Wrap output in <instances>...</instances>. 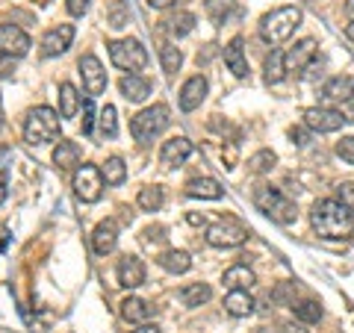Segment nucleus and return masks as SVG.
I'll return each instance as SVG.
<instances>
[{
  "label": "nucleus",
  "mask_w": 354,
  "mask_h": 333,
  "mask_svg": "<svg viewBox=\"0 0 354 333\" xmlns=\"http://www.w3.org/2000/svg\"><path fill=\"white\" fill-rule=\"evenodd\" d=\"M310 225H313L319 239H346L354 233V213L342 207L337 198H322L310 209Z\"/></svg>",
  "instance_id": "f257e3e1"
},
{
  "label": "nucleus",
  "mask_w": 354,
  "mask_h": 333,
  "mask_svg": "<svg viewBox=\"0 0 354 333\" xmlns=\"http://www.w3.org/2000/svg\"><path fill=\"white\" fill-rule=\"evenodd\" d=\"M254 207H257L266 218L278 221V225H292V221L298 218L295 201H290V198H286L281 189L266 186V183L254 189Z\"/></svg>",
  "instance_id": "f03ea898"
},
{
  "label": "nucleus",
  "mask_w": 354,
  "mask_h": 333,
  "mask_svg": "<svg viewBox=\"0 0 354 333\" xmlns=\"http://www.w3.org/2000/svg\"><path fill=\"white\" fill-rule=\"evenodd\" d=\"M301 9L298 6H278L260 21V39L269 44H281L301 27Z\"/></svg>",
  "instance_id": "7ed1b4c3"
},
{
  "label": "nucleus",
  "mask_w": 354,
  "mask_h": 333,
  "mask_svg": "<svg viewBox=\"0 0 354 333\" xmlns=\"http://www.w3.org/2000/svg\"><path fill=\"white\" fill-rule=\"evenodd\" d=\"M59 136V113L50 106H36L27 113L24 121V142L27 145H48Z\"/></svg>",
  "instance_id": "20e7f679"
},
{
  "label": "nucleus",
  "mask_w": 354,
  "mask_h": 333,
  "mask_svg": "<svg viewBox=\"0 0 354 333\" xmlns=\"http://www.w3.org/2000/svg\"><path fill=\"white\" fill-rule=\"evenodd\" d=\"M169 106L165 104H153L148 109H142V113L133 115L130 121V133H133V139L139 142V145H151L153 139L160 136V133L169 127Z\"/></svg>",
  "instance_id": "39448f33"
},
{
  "label": "nucleus",
  "mask_w": 354,
  "mask_h": 333,
  "mask_svg": "<svg viewBox=\"0 0 354 333\" xmlns=\"http://www.w3.org/2000/svg\"><path fill=\"white\" fill-rule=\"evenodd\" d=\"M106 48H109L113 65L121 71H127V74H136L148 65V50L142 48L139 39H115V41H109Z\"/></svg>",
  "instance_id": "423d86ee"
},
{
  "label": "nucleus",
  "mask_w": 354,
  "mask_h": 333,
  "mask_svg": "<svg viewBox=\"0 0 354 333\" xmlns=\"http://www.w3.org/2000/svg\"><path fill=\"white\" fill-rule=\"evenodd\" d=\"M74 195L80 198L83 204H97L101 201V195H104V186H106V180H104V171L97 169V165H88V162H83L80 169L74 171Z\"/></svg>",
  "instance_id": "0eeeda50"
},
{
  "label": "nucleus",
  "mask_w": 354,
  "mask_h": 333,
  "mask_svg": "<svg viewBox=\"0 0 354 333\" xmlns=\"http://www.w3.org/2000/svg\"><path fill=\"white\" fill-rule=\"evenodd\" d=\"M204 239H207V245H213V248H239L242 242L248 239V230L234 218H218L207 227Z\"/></svg>",
  "instance_id": "6e6552de"
},
{
  "label": "nucleus",
  "mask_w": 354,
  "mask_h": 333,
  "mask_svg": "<svg viewBox=\"0 0 354 333\" xmlns=\"http://www.w3.org/2000/svg\"><path fill=\"white\" fill-rule=\"evenodd\" d=\"M346 115L334 106H310L304 113V127L310 133H337L346 127Z\"/></svg>",
  "instance_id": "1a4fd4ad"
},
{
  "label": "nucleus",
  "mask_w": 354,
  "mask_h": 333,
  "mask_svg": "<svg viewBox=\"0 0 354 333\" xmlns=\"http://www.w3.org/2000/svg\"><path fill=\"white\" fill-rule=\"evenodd\" d=\"M30 48H32V41H30V36L21 27L0 24V53H3V57H12V59L27 57Z\"/></svg>",
  "instance_id": "9d476101"
},
{
  "label": "nucleus",
  "mask_w": 354,
  "mask_h": 333,
  "mask_svg": "<svg viewBox=\"0 0 354 333\" xmlns=\"http://www.w3.org/2000/svg\"><path fill=\"white\" fill-rule=\"evenodd\" d=\"M80 77H83V88L88 97H97L104 95L106 88V71L97 57H92V53H86V57L80 59Z\"/></svg>",
  "instance_id": "9b49d317"
},
{
  "label": "nucleus",
  "mask_w": 354,
  "mask_h": 333,
  "mask_svg": "<svg viewBox=\"0 0 354 333\" xmlns=\"http://www.w3.org/2000/svg\"><path fill=\"white\" fill-rule=\"evenodd\" d=\"M195 153V145L186 136H174L169 142H162V151H160V162L165 169H180V165L189 160Z\"/></svg>",
  "instance_id": "f8f14e48"
},
{
  "label": "nucleus",
  "mask_w": 354,
  "mask_h": 333,
  "mask_svg": "<svg viewBox=\"0 0 354 333\" xmlns=\"http://www.w3.org/2000/svg\"><path fill=\"white\" fill-rule=\"evenodd\" d=\"M322 101L325 104H351L354 101V77L351 74H337L322 86Z\"/></svg>",
  "instance_id": "ddd939ff"
},
{
  "label": "nucleus",
  "mask_w": 354,
  "mask_h": 333,
  "mask_svg": "<svg viewBox=\"0 0 354 333\" xmlns=\"http://www.w3.org/2000/svg\"><path fill=\"white\" fill-rule=\"evenodd\" d=\"M71 41H74V27L71 24H59V27L48 30L41 36V57H59V53H65L71 48Z\"/></svg>",
  "instance_id": "4468645a"
},
{
  "label": "nucleus",
  "mask_w": 354,
  "mask_h": 333,
  "mask_svg": "<svg viewBox=\"0 0 354 333\" xmlns=\"http://www.w3.org/2000/svg\"><path fill=\"white\" fill-rule=\"evenodd\" d=\"M316 53H319L316 39H301V41H295L292 48H290V53H286V71L301 74L307 65L316 59Z\"/></svg>",
  "instance_id": "2eb2a0df"
},
{
  "label": "nucleus",
  "mask_w": 354,
  "mask_h": 333,
  "mask_svg": "<svg viewBox=\"0 0 354 333\" xmlns=\"http://www.w3.org/2000/svg\"><path fill=\"white\" fill-rule=\"evenodd\" d=\"M145 283V263L139 257H127L118 260V286H124V289H139V286Z\"/></svg>",
  "instance_id": "dca6fc26"
},
{
  "label": "nucleus",
  "mask_w": 354,
  "mask_h": 333,
  "mask_svg": "<svg viewBox=\"0 0 354 333\" xmlns=\"http://www.w3.org/2000/svg\"><path fill=\"white\" fill-rule=\"evenodd\" d=\"M204 97H207V77L195 74L180 88V109H183V113H192V109H198L204 104Z\"/></svg>",
  "instance_id": "f3484780"
},
{
  "label": "nucleus",
  "mask_w": 354,
  "mask_h": 333,
  "mask_svg": "<svg viewBox=\"0 0 354 333\" xmlns=\"http://www.w3.org/2000/svg\"><path fill=\"white\" fill-rule=\"evenodd\" d=\"M115 245H118V225H115L113 218H106V221H101V225L95 227V233H92V248H95V254L106 257V254L115 251Z\"/></svg>",
  "instance_id": "a211bd4d"
},
{
  "label": "nucleus",
  "mask_w": 354,
  "mask_h": 333,
  "mask_svg": "<svg viewBox=\"0 0 354 333\" xmlns=\"http://www.w3.org/2000/svg\"><path fill=\"white\" fill-rule=\"evenodd\" d=\"M225 65L234 71V77H239V80H245V77H248V59H245V41H242V36L227 41V48H225Z\"/></svg>",
  "instance_id": "6ab92c4d"
},
{
  "label": "nucleus",
  "mask_w": 354,
  "mask_h": 333,
  "mask_svg": "<svg viewBox=\"0 0 354 333\" xmlns=\"http://www.w3.org/2000/svg\"><path fill=\"white\" fill-rule=\"evenodd\" d=\"M183 192L189 198H201V201H218V198L225 195V189H221V183L213 180V177H195V180L186 183Z\"/></svg>",
  "instance_id": "aec40b11"
},
{
  "label": "nucleus",
  "mask_w": 354,
  "mask_h": 333,
  "mask_svg": "<svg viewBox=\"0 0 354 333\" xmlns=\"http://www.w3.org/2000/svg\"><path fill=\"white\" fill-rule=\"evenodd\" d=\"M53 165H57L59 171H77L80 169V148H77V142L59 139V145L53 148Z\"/></svg>",
  "instance_id": "412c9836"
},
{
  "label": "nucleus",
  "mask_w": 354,
  "mask_h": 333,
  "mask_svg": "<svg viewBox=\"0 0 354 333\" xmlns=\"http://www.w3.org/2000/svg\"><path fill=\"white\" fill-rule=\"evenodd\" d=\"M118 88H121V95H124L130 104H142L151 95V83L145 80V77H139V74H124L121 77V83H118Z\"/></svg>",
  "instance_id": "4be33fe9"
},
{
  "label": "nucleus",
  "mask_w": 354,
  "mask_h": 333,
  "mask_svg": "<svg viewBox=\"0 0 354 333\" xmlns=\"http://www.w3.org/2000/svg\"><path fill=\"white\" fill-rule=\"evenodd\" d=\"M121 316H124V321H130V325H145V321L153 316V307L148 301H142V298L130 295L121 301Z\"/></svg>",
  "instance_id": "5701e85b"
},
{
  "label": "nucleus",
  "mask_w": 354,
  "mask_h": 333,
  "mask_svg": "<svg viewBox=\"0 0 354 333\" xmlns=\"http://www.w3.org/2000/svg\"><path fill=\"white\" fill-rule=\"evenodd\" d=\"M225 310L234 318H245L254 313V298L248 295V289H230L225 295Z\"/></svg>",
  "instance_id": "b1692460"
},
{
  "label": "nucleus",
  "mask_w": 354,
  "mask_h": 333,
  "mask_svg": "<svg viewBox=\"0 0 354 333\" xmlns=\"http://www.w3.org/2000/svg\"><path fill=\"white\" fill-rule=\"evenodd\" d=\"M157 265L169 274H186L192 269V257L186 251H165L157 257Z\"/></svg>",
  "instance_id": "393cba45"
},
{
  "label": "nucleus",
  "mask_w": 354,
  "mask_h": 333,
  "mask_svg": "<svg viewBox=\"0 0 354 333\" xmlns=\"http://www.w3.org/2000/svg\"><path fill=\"white\" fill-rule=\"evenodd\" d=\"M263 71H266V83L269 86L283 83V77H286V53L283 50H272L269 57H266V62H263Z\"/></svg>",
  "instance_id": "a878e982"
},
{
  "label": "nucleus",
  "mask_w": 354,
  "mask_h": 333,
  "mask_svg": "<svg viewBox=\"0 0 354 333\" xmlns=\"http://www.w3.org/2000/svg\"><path fill=\"white\" fill-rule=\"evenodd\" d=\"M254 283H257V277H254V272L248 269V265H230V269L225 272L227 289H251Z\"/></svg>",
  "instance_id": "bb28decb"
},
{
  "label": "nucleus",
  "mask_w": 354,
  "mask_h": 333,
  "mask_svg": "<svg viewBox=\"0 0 354 333\" xmlns=\"http://www.w3.org/2000/svg\"><path fill=\"white\" fill-rule=\"evenodd\" d=\"M204 9H207V18L213 21L216 27H221V24H227V18L236 12V0H207Z\"/></svg>",
  "instance_id": "cd10ccee"
},
{
  "label": "nucleus",
  "mask_w": 354,
  "mask_h": 333,
  "mask_svg": "<svg viewBox=\"0 0 354 333\" xmlns=\"http://www.w3.org/2000/svg\"><path fill=\"white\" fill-rule=\"evenodd\" d=\"M80 106H83V97L77 95V88L71 83H62L59 86V115L62 118H74Z\"/></svg>",
  "instance_id": "c85d7f7f"
},
{
  "label": "nucleus",
  "mask_w": 354,
  "mask_h": 333,
  "mask_svg": "<svg viewBox=\"0 0 354 333\" xmlns=\"http://www.w3.org/2000/svg\"><path fill=\"white\" fill-rule=\"evenodd\" d=\"M209 298H213V289H209L207 283H189V286H183L180 289L183 307H201V304L209 301Z\"/></svg>",
  "instance_id": "c756f323"
},
{
  "label": "nucleus",
  "mask_w": 354,
  "mask_h": 333,
  "mask_svg": "<svg viewBox=\"0 0 354 333\" xmlns=\"http://www.w3.org/2000/svg\"><path fill=\"white\" fill-rule=\"evenodd\" d=\"M101 171H104V180L106 186H121L127 180V165L121 157H109L104 165H101Z\"/></svg>",
  "instance_id": "7c9ffc66"
},
{
  "label": "nucleus",
  "mask_w": 354,
  "mask_h": 333,
  "mask_svg": "<svg viewBox=\"0 0 354 333\" xmlns=\"http://www.w3.org/2000/svg\"><path fill=\"white\" fill-rule=\"evenodd\" d=\"M169 32L171 36H177V39H183V36H189V32L195 30V15L192 12H186V9H180V12H174L169 21Z\"/></svg>",
  "instance_id": "2f4dec72"
},
{
  "label": "nucleus",
  "mask_w": 354,
  "mask_h": 333,
  "mask_svg": "<svg viewBox=\"0 0 354 333\" xmlns=\"http://www.w3.org/2000/svg\"><path fill=\"white\" fill-rule=\"evenodd\" d=\"M162 201H165V192L160 186H145L139 192V198H136L139 209H145V213H157V209L162 207Z\"/></svg>",
  "instance_id": "473e14b6"
},
{
  "label": "nucleus",
  "mask_w": 354,
  "mask_h": 333,
  "mask_svg": "<svg viewBox=\"0 0 354 333\" xmlns=\"http://www.w3.org/2000/svg\"><path fill=\"white\" fill-rule=\"evenodd\" d=\"M292 313L298 321H304V325H316V321L322 318V304L319 301H298V304H292Z\"/></svg>",
  "instance_id": "72a5a7b5"
},
{
  "label": "nucleus",
  "mask_w": 354,
  "mask_h": 333,
  "mask_svg": "<svg viewBox=\"0 0 354 333\" xmlns=\"http://www.w3.org/2000/svg\"><path fill=\"white\" fill-rule=\"evenodd\" d=\"M160 62H162V71L165 74L180 71V65H183L180 48H174V44H160Z\"/></svg>",
  "instance_id": "f704fd0d"
},
{
  "label": "nucleus",
  "mask_w": 354,
  "mask_h": 333,
  "mask_svg": "<svg viewBox=\"0 0 354 333\" xmlns=\"http://www.w3.org/2000/svg\"><path fill=\"white\" fill-rule=\"evenodd\" d=\"M274 162H278V157H274V151H257L254 157L248 160V171L251 174H266L274 169Z\"/></svg>",
  "instance_id": "c9c22d12"
},
{
  "label": "nucleus",
  "mask_w": 354,
  "mask_h": 333,
  "mask_svg": "<svg viewBox=\"0 0 354 333\" xmlns=\"http://www.w3.org/2000/svg\"><path fill=\"white\" fill-rule=\"evenodd\" d=\"M97 124H101V136L106 139H113L115 133H118V113H115V106H104L101 109V115H97Z\"/></svg>",
  "instance_id": "e433bc0d"
},
{
  "label": "nucleus",
  "mask_w": 354,
  "mask_h": 333,
  "mask_svg": "<svg viewBox=\"0 0 354 333\" xmlns=\"http://www.w3.org/2000/svg\"><path fill=\"white\" fill-rule=\"evenodd\" d=\"M106 21H109V27H124L127 24V12H124V3H121V0H113V3H109Z\"/></svg>",
  "instance_id": "4c0bfd02"
},
{
  "label": "nucleus",
  "mask_w": 354,
  "mask_h": 333,
  "mask_svg": "<svg viewBox=\"0 0 354 333\" xmlns=\"http://www.w3.org/2000/svg\"><path fill=\"white\" fill-rule=\"evenodd\" d=\"M334 151H337V157H339L342 162L354 165V136H346V139H339Z\"/></svg>",
  "instance_id": "58836bf2"
},
{
  "label": "nucleus",
  "mask_w": 354,
  "mask_h": 333,
  "mask_svg": "<svg viewBox=\"0 0 354 333\" xmlns=\"http://www.w3.org/2000/svg\"><path fill=\"white\" fill-rule=\"evenodd\" d=\"M337 201H339L342 207H348L351 213H354V183H351V180L337 186Z\"/></svg>",
  "instance_id": "ea45409f"
},
{
  "label": "nucleus",
  "mask_w": 354,
  "mask_h": 333,
  "mask_svg": "<svg viewBox=\"0 0 354 333\" xmlns=\"http://www.w3.org/2000/svg\"><path fill=\"white\" fill-rule=\"evenodd\" d=\"M95 97H86L83 101V133H92V124H95Z\"/></svg>",
  "instance_id": "a19ab883"
},
{
  "label": "nucleus",
  "mask_w": 354,
  "mask_h": 333,
  "mask_svg": "<svg viewBox=\"0 0 354 333\" xmlns=\"http://www.w3.org/2000/svg\"><path fill=\"white\" fill-rule=\"evenodd\" d=\"M65 9L74 15V18H80L86 15V9H88V0H65Z\"/></svg>",
  "instance_id": "79ce46f5"
},
{
  "label": "nucleus",
  "mask_w": 354,
  "mask_h": 333,
  "mask_svg": "<svg viewBox=\"0 0 354 333\" xmlns=\"http://www.w3.org/2000/svg\"><path fill=\"white\" fill-rule=\"evenodd\" d=\"M281 333H310V330L304 327V321H298V325L295 321H286V325L281 327Z\"/></svg>",
  "instance_id": "37998d69"
},
{
  "label": "nucleus",
  "mask_w": 354,
  "mask_h": 333,
  "mask_svg": "<svg viewBox=\"0 0 354 333\" xmlns=\"http://www.w3.org/2000/svg\"><path fill=\"white\" fill-rule=\"evenodd\" d=\"M290 139L295 142V145H307V130H301V127H292V130H290Z\"/></svg>",
  "instance_id": "c03bdc74"
},
{
  "label": "nucleus",
  "mask_w": 354,
  "mask_h": 333,
  "mask_svg": "<svg viewBox=\"0 0 354 333\" xmlns=\"http://www.w3.org/2000/svg\"><path fill=\"white\" fill-rule=\"evenodd\" d=\"M162 233H165L162 227H148V230H145V239H148V242H160V239H165Z\"/></svg>",
  "instance_id": "a18cd8bd"
},
{
  "label": "nucleus",
  "mask_w": 354,
  "mask_h": 333,
  "mask_svg": "<svg viewBox=\"0 0 354 333\" xmlns=\"http://www.w3.org/2000/svg\"><path fill=\"white\" fill-rule=\"evenodd\" d=\"M148 6L151 9H169V6H174V0H148Z\"/></svg>",
  "instance_id": "49530a36"
},
{
  "label": "nucleus",
  "mask_w": 354,
  "mask_h": 333,
  "mask_svg": "<svg viewBox=\"0 0 354 333\" xmlns=\"http://www.w3.org/2000/svg\"><path fill=\"white\" fill-rule=\"evenodd\" d=\"M130 333H160V327L157 325H148V321H145V325H139L136 330H130Z\"/></svg>",
  "instance_id": "de8ad7c7"
},
{
  "label": "nucleus",
  "mask_w": 354,
  "mask_h": 333,
  "mask_svg": "<svg viewBox=\"0 0 354 333\" xmlns=\"http://www.w3.org/2000/svg\"><path fill=\"white\" fill-rule=\"evenodd\" d=\"M3 201H6V180L0 177V204H3Z\"/></svg>",
  "instance_id": "09e8293b"
},
{
  "label": "nucleus",
  "mask_w": 354,
  "mask_h": 333,
  "mask_svg": "<svg viewBox=\"0 0 354 333\" xmlns=\"http://www.w3.org/2000/svg\"><path fill=\"white\" fill-rule=\"evenodd\" d=\"M346 15L354 21V0H346Z\"/></svg>",
  "instance_id": "8fccbe9b"
},
{
  "label": "nucleus",
  "mask_w": 354,
  "mask_h": 333,
  "mask_svg": "<svg viewBox=\"0 0 354 333\" xmlns=\"http://www.w3.org/2000/svg\"><path fill=\"white\" fill-rule=\"evenodd\" d=\"M346 39H348V41H351V44H354V21H351V24H348V27H346Z\"/></svg>",
  "instance_id": "3c124183"
}]
</instances>
